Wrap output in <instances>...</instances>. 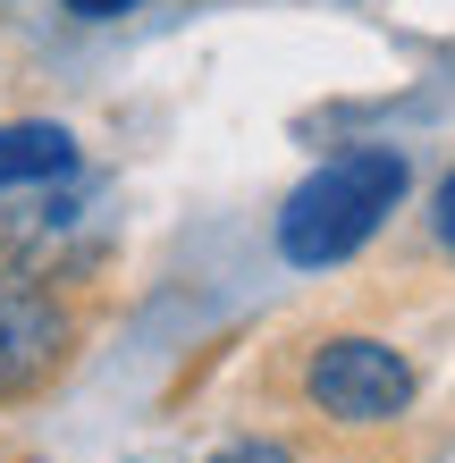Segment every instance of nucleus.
Instances as JSON below:
<instances>
[{"instance_id":"nucleus-5","label":"nucleus","mask_w":455,"mask_h":463,"mask_svg":"<svg viewBox=\"0 0 455 463\" xmlns=\"http://www.w3.org/2000/svg\"><path fill=\"white\" fill-rule=\"evenodd\" d=\"M431 236H439L447 253H455V169L439 177V203H431Z\"/></svg>"},{"instance_id":"nucleus-3","label":"nucleus","mask_w":455,"mask_h":463,"mask_svg":"<svg viewBox=\"0 0 455 463\" xmlns=\"http://www.w3.org/2000/svg\"><path fill=\"white\" fill-rule=\"evenodd\" d=\"M76 354V312L60 287L0 269V404L34 396L43 379H60V363Z\"/></svg>"},{"instance_id":"nucleus-1","label":"nucleus","mask_w":455,"mask_h":463,"mask_svg":"<svg viewBox=\"0 0 455 463\" xmlns=\"http://www.w3.org/2000/svg\"><path fill=\"white\" fill-rule=\"evenodd\" d=\"M396 203H405V152L396 144H355V152L320 160L296 194L279 203V253L296 269H329L346 253H363Z\"/></svg>"},{"instance_id":"nucleus-6","label":"nucleus","mask_w":455,"mask_h":463,"mask_svg":"<svg viewBox=\"0 0 455 463\" xmlns=\"http://www.w3.org/2000/svg\"><path fill=\"white\" fill-rule=\"evenodd\" d=\"M68 17H127V9H144V0H60Z\"/></svg>"},{"instance_id":"nucleus-2","label":"nucleus","mask_w":455,"mask_h":463,"mask_svg":"<svg viewBox=\"0 0 455 463\" xmlns=\"http://www.w3.org/2000/svg\"><path fill=\"white\" fill-rule=\"evenodd\" d=\"M296 388H304L312 413L337 421V430H388V421L413 413L422 379H413V354L396 337H380V329H329V337L304 345Z\"/></svg>"},{"instance_id":"nucleus-7","label":"nucleus","mask_w":455,"mask_h":463,"mask_svg":"<svg viewBox=\"0 0 455 463\" xmlns=\"http://www.w3.org/2000/svg\"><path fill=\"white\" fill-rule=\"evenodd\" d=\"M211 463H287V447H220Z\"/></svg>"},{"instance_id":"nucleus-4","label":"nucleus","mask_w":455,"mask_h":463,"mask_svg":"<svg viewBox=\"0 0 455 463\" xmlns=\"http://www.w3.org/2000/svg\"><path fill=\"white\" fill-rule=\"evenodd\" d=\"M76 169V135L51 127V118H17L0 127V185H43V177H68Z\"/></svg>"}]
</instances>
